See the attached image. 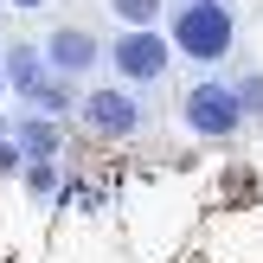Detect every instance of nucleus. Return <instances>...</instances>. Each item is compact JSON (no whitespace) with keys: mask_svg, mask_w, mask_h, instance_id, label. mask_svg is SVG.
<instances>
[{"mask_svg":"<svg viewBox=\"0 0 263 263\" xmlns=\"http://www.w3.org/2000/svg\"><path fill=\"white\" fill-rule=\"evenodd\" d=\"M0 97H7V71H0Z\"/></svg>","mask_w":263,"mask_h":263,"instance_id":"obj_15","label":"nucleus"},{"mask_svg":"<svg viewBox=\"0 0 263 263\" xmlns=\"http://www.w3.org/2000/svg\"><path fill=\"white\" fill-rule=\"evenodd\" d=\"M58 128L45 122V116H32V122H20V148H26V161H51V154H58Z\"/></svg>","mask_w":263,"mask_h":263,"instance_id":"obj_7","label":"nucleus"},{"mask_svg":"<svg viewBox=\"0 0 263 263\" xmlns=\"http://www.w3.org/2000/svg\"><path fill=\"white\" fill-rule=\"evenodd\" d=\"M26 103H39V109H64V103H71V90H64L58 77H45V84H39V90H32Z\"/></svg>","mask_w":263,"mask_h":263,"instance_id":"obj_10","label":"nucleus"},{"mask_svg":"<svg viewBox=\"0 0 263 263\" xmlns=\"http://www.w3.org/2000/svg\"><path fill=\"white\" fill-rule=\"evenodd\" d=\"M13 167H26V148H13V141H0V174H13Z\"/></svg>","mask_w":263,"mask_h":263,"instance_id":"obj_12","label":"nucleus"},{"mask_svg":"<svg viewBox=\"0 0 263 263\" xmlns=\"http://www.w3.org/2000/svg\"><path fill=\"white\" fill-rule=\"evenodd\" d=\"M0 71H7V90H20V97H32V90L45 84V77H58V71L45 64V51H32V45H13Z\"/></svg>","mask_w":263,"mask_h":263,"instance_id":"obj_6","label":"nucleus"},{"mask_svg":"<svg viewBox=\"0 0 263 263\" xmlns=\"http://www.w3.org/2000/svg\"><path fill=\"white\" fill-rule=\"evenodd\" d=\"M0 141H7V116H0Z\"/></svg>","mask_w":263,"mask_h":263,"instance_id":"obj_14","label":"nucleus"},{"mask_svg":"<svg viewBox=\"0 0 263 263\" xmlns=\"http://www.w3.org/2000/svg\"><path fill=\"white\" fill-rule=\"evenodd\" d=\"M180 122L193 128V135H238L244 128V103L231 84H218V77H205V84L186 90V103H180Z\"/></svg>","mask_w":263,"mask_h":263,"instance_id":"obj_3","label":"nucleus"},{"mask_svg":"<svg viewBox=\"0 0 263 263\" xmlns=\"http://www.w3.org/2000/svg\"><path fill=\"white\" fill-rule=\"evenodd\" d=\"M167 64H174V39H161L154 26H122V39L109 45V71L128 77V84H161Z\"/></svg>","mask_w":263,"mask_h":263,"instance_id":"obj_2","label":"nucleus"},{"mask_svg":"<svg viewBox=\"0 0 263 263\" xmlns=\"http://www.w3.org/2000/svg\"><path fill=\"white\" fill-rule=\"evenodd\" d=\"M26 186H32L39 199H45V193H58V167H51V161H26Z\"/></svg>","mask_w":263,"mask_h":263,"instance_id":"obj_9","label":"nucleus"},{"mask_svg":"<svg viewBox=\"0 0 263 263\" xmlns=\"http://www.w3.org/2000/svg\"><path fill=\"white\" fill-rule=\"evenodd\" d=\"M84 122L97 128V135H135V128H148V103H141L135 90L103 84V90L84 97Z\"/></svg>","mask_w":263,"mask_h":263,"instance_id":"obj_4","label":"nucleus"},{"mask_svg":"<svg viewBox=\"0 0 263 263\" xmlns=\"http://www.w3.org/2000/svg\"><path fill=\"white\" fill-rule=\"evenodd\" d=\"M13 7H20V13H32V7H45V0H13Z\"/></svg>","mask_w":263,"mask_h":263,"instance_id":"obj_13","label":"nucleus"},{"mask_svg":"<svg viewBox=\"0 0 263 263\" xmlns=\"http://www.w3.org/2000/svg\"><path fill=\"white\" fill-rule=\"evenodd\" d=\"M109 13L122 26H154V20H161V0H109Z\"/></svg>","mask_w":263,"mask_h":263,"instance_id":"obj_8","label":"nucleus"},{"mask_svg":"<svg viewBox=\"0 0 263 263\" xmlns=\"http://www.w3.org/2000/svg\"><path fill=\"white\" fill-rule=\"evenodd\" d=\"M231 90H238L244 116H251V109H263V77H238V84H231Z\"/></svg>","mask_w":263,"mask_h":263,"instance_id":"obj_11","label":"nucleus"},{"mask_svg":"<svg viewBox=\"0 0 263 263\" xmlns=\"http://www.w3.org/2000/svg\"><path fill=\"white\" fill-rule=\"evenodd\" d=\"M97 58H103V45L84 32V26H58V32L45 39V64H51L58 77H84Z\"/></svg>","mask_w":263,"mask_h":263,"instance_id":"obj_5","label":"nucleus"},{"mask_svg":"<svg viewBox=\"0 0 263 263\" xmlns=\"http://www.w3.org/2000/svg\"><path fill=\"white\" fill-rule=\"evenodd\" d=\"M231 45H238V13L225 0H180V13H174V51L180 58L218 64Z\"/></svg>","mask_w":263,"mask_h":263,"instance_id":"obj_1","label":"nucleus"}]
</instances>
